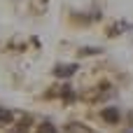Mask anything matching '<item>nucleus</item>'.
Masks as SVG:
<instances>
[{"label": "nucleus", "mask_w": 133, "mask_h": 133, "mask_svg": "<svg viewBox=\"0 0 133 133\" xmlns=\"http://www.w3.org/2000/svg\"><path fill=\"white\" fill-rule=\"evenodd\" d=\"M75 70H77V65H56L54 68V75L56 77H70Z\"/></svg>", "instance_id": "f257e3e1"}, {"label": "nucleus", "mask_w": 133, "mask_h": 133, "mask_svg": "<svg viewBox=\"0 0 133 133\" xmlns=\"http://www.w3.org/2000/svg\"><path fill=\"white\" fill-rule=\"evenodd\" d=\"M103 119L110 122V124H117V122H119V110H117V108H108V110H103Z\"/></svg>", "instance_id": "f03ea898"}, {"label": "nucleus", "mask_w": 133, "mask_h": 133, "mask_svg": "<svg viewBox=\"0 0 133 133\" xmlns=\"http://www.w3.org/2000/svg\"><path fill=\"white\" fill-rule=\"evenodd\" d=\"M37 133H58V131H56V126H54L51 122H42V124L37 126Z\"/></svg>", "instance_id": "7ed1b4c3"}, {"label": "nucleus", "mask_w": 133, "mask_h": 133, "mask_svg": "<svg viewBox=\"0 0 133 133\" xmlns=\"http://www.w3.org/2000/svg\"><path fill=\"white\" fill-rule=\"evenodd\" d=\"M14 119V115L9 112V110H5V108H0V124H9Z\"/></svg>", "instance_id": "20e7f679"}, {"label": "nucleus", "mask_w": 133, "mask_h": 133, "mask_svg": "<svg viewBox=\"0 0 133 133\" xmlns=\"http://www.w3.org/2000/svg\"><path fill=\"white\" fill-rule=\"evenodd\" d=\"M26 131H28V126H26V124H16L9 133H26Z\"/></svg>", "instance_id": "39448f33"}, {"label": "nucleus", "mask_w": 133, "mask_h": 133, "mask_svg": "<svg viewBox=\"0 0 133 133\" xmlns=\"http://www.w3.org/2000/svg\"><path fill=\"white\" fill-rule=\"evenodd\" d=\"M61 94H63V98H72V96H75V94H72V89H68V87H63V91H61Z\"/></svg>", "instance_id": "423d86ee"}, {"label": "nucleus", "mask_w": 133, "mask_h": 133, "mask_svg": "<svg viewBox=\"0 0 133 133\" xmlns=\"http://www.w3.org/2000/svg\"><path fill=\"white\" fill-rule=\"evenodd\" d=\"M129 133H133V129H131V131H129Z\"/></svg>", "instance_id": "0eeeda50"}]
</instances>
